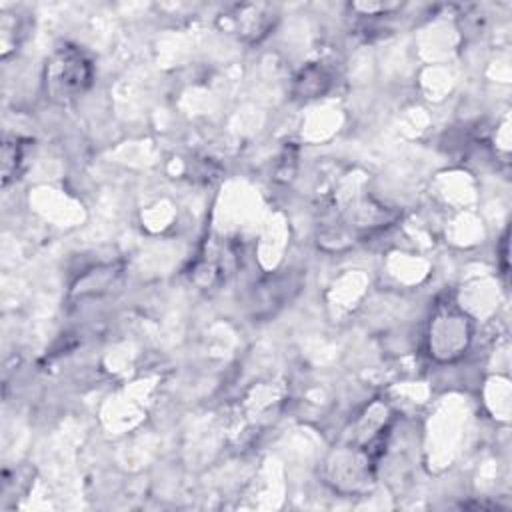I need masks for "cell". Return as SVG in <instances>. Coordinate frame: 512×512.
Here are the masks:
<instances>
[{
    "label": "cell",
    "mask_w": 512,
    "mask_h": 512,
    "mask_svg": "<svg viewBox=\"0 0 512 512\" xmlns=\"http://www.w3.org/2000/svg\"><path fill=\"white\" fill-rule=\"evenodd\" d=\"M94 78L90 58L76 46L58 48L44 68L46 94L60 104L82 96Z\"/></svg>",
    "instance_id": "obj_1"
},
{
    "label": "cell",
    "mask_w": 512,
    "mask_h": 512,
    "mask_svg": "<svg viewBox=\"0 0 512 512\" xmlns=\"http://www.w3.org/2000/svg\"><path fill=\"white\" fill-rule=\"evenodd\" d=\"M24 160V150L20 140H6L2 146V180L4 184H8L10 178H14L18 174V168Z\"/></svg>",
    "instance_id": "obj_2"
}]
</instances>
